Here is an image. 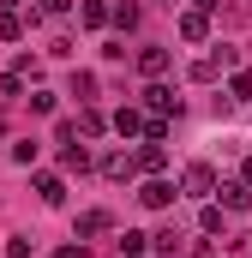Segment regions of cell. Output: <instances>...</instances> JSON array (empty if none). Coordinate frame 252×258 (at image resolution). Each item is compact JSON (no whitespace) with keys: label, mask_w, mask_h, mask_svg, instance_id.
Segmentation results:
<instances>
[{"label":"cell","mask_w":252,"mask_h":258,"mask_svg":"<svg viewBox=\"0 0 252 258\" xmlns=\"http://www.w3.org/2000/svg\"><path fill=\"white\" fill-rule=\"evenodd\" d=\"M228 66H234V54H228V48H210V54H198V60H192V84H216Z\"/></svg>","instance_id":"obj_1"},{"label":"cell","mask_w":252,"mask_h":258,"mask_svg":"<svg viewBox=\"0 0 252 258\" xmlns=\"http://www.w3.org/2000/svg\"><path fill=\"white\" fill-rule=\"evenodd\" d=\"M174 180H162V174H150V180H144V186H138V204H144V210H168V204H174Z\"/></svg>","instance_id":"obj_2"},{"label":"cell","mask_w":252,"mask_h":258,"mask_svg":"<svg viewBox=\"0 0 252 258\" xmlns=\"http://www.w3.org/2000/svg\"><path fill=\"white\" fill-rule=\"evenodd\" d=\"M180 192L186 198H210L216 192V168H210V162H192L186 174H180Z\"/></svg>","instance_id":"obj_3"},{"label":"cell","mask_w":252,"mask_h":258,"mask_svg":"<svg viewBox=\"0 0 252 258\" xmlns=\"http://www.w3.org/2000/svg\"><path fill=\"white\" fill-rule=\"evenodd\" d=\"M144 108H150L156 120H168V114H180V96H174L168 84H150V90H144Z\"/></svg>","instance_id":"obj_4"},{"label":"cell","mask_w":252,"mask_h":258,"mask_svg":"<svg viewBox=\"0 0 252 258\" xmlns=\"http://www.w3.org/2000/svg\"><path fill=\"white\" fill-rule=\"evenodd\" d=\"M150 252L156 258H186V234H180V228H156V234H150Z\"/></svg>","instance_id":"obj_5"},{"label":"cell","mask_w":252,"mask_h":258,"mask_svg":"<svg viewBox=\"0 0 252 258\" xmlns=\"http://www.w3.org/2000/svg\"><path fill=\"white\" fill-rule=\"evenodd\" d=\"M132 162H138V168H144V174H162V168H168V150H162V144H156V138H144V144H138V150H132Z\"/></svg>","instance_id":"obj_6"},{"label":"cell","mask_w":252,"mask_h":258,"mask_svg":"<svg viewBox=\"0 0 252 258\" xmlns=\"http://www.w3.org/2000/svg\"><path fill=\"white\" fill-rule=\"evenodd\" d=\"M96 234H114V216L108 210H84L78 216V240H96Z\"/></svg>","instance_id":"obj_7"},{"label":"cell","mask_w":252,"mask_h":258,"mask_svg":"<svg viewBox=\"0 0 252 258\" xmlns=\"http://www.w3.org/2000/svg\"><path fill=\"white\" fill-rule=\"evenodd\" d=\"M180 36H186V42H210V12H198V6L180 12Z\"/></svg>","instance_id":"obj_8"},{"label":"cell","mask_w":252,"mask_h":258,"mask_svg":"<svg viewBox=\"0 0 252 258\" xmlns=\"http://www.w3.org/2000/svg\"><path fill=\"white\" fill-rule=\"evenodd\" d=\"M102 174H108V180H132V174H138L132 150H108V156H102Z\"/></svg>","instance_id":"obj_9"},{"label":"cell","mask_w":252,"mask_h":258,"mask_svg":"<svg viewBox=\"0 0 252 258\" xmlns=\"http://www.w3.org/2000/svg\"><path fill=\"white\" fill-rule=\"evenodd\" d=\"M168 66H174V54H168V48H138V72H144V78H162Z\"/></svg>","instance_id":"obj_10"},{"label":"cell","mask_w":252,"mask_h":258,"mask_svg":"<svg viewBox=\"0 0 252 258\" xmlns=\"http://www.w3.org/2000/svg\"><path fill=\"white\" fill-rule=\"evenodd\" d=\"M108 24L132 36V30H138V0H114V6H108Z\"/></svg>","instance_id":"obj_11"},{"label":"cell","mask_w":252,"mask_h":258,"mask_svg":"<svg viewBox=\"0 0 252 258\" xmlns=\"http://www.w3.org/2000/svg\"><path fill=\"white\" fill-rule=\"evenodd\" d=\"M36 198L60 210V204H66V180H60V174H36Z\"/></svg>","instance_id":"obj_12"},{"label":"cell","mask_w":252,"mask_h":258,"mask_svg":"<svg viewBox=\"0 0 252 258\" xmlns=\"http://www.w3.org/2000/svg\"><path fill=\"white\" fill-rule=\"evenodd\" d=\"M114 246H120V258H150V234H138V228H126V234L114 240Z\"/></svg>","instance_id":"obj_13"},{"label":"cell","mask_w":252,"mask_h":258,"mask_svg":"<svg viewBox=\"0 0 252 258\" xmlns=\"http://www.w3.org/2000/svg\"><path fill=\"white\" fill-rule=\"evenodd\" d=\"M60 168L66 174H84V168H90V150H84V144H60Z\"/></svg>","instance_id":"obj_14"},{"label":"cell","mask_w":252,"mask_h":258,"mask_svg":"<svg viewBox=\"0 0 252 258\" xmlns=\"http://www.w3.org/2000/svg\"><path fill=\"white\" fill-rule=\"evenodd\" d=\"M216 192H222V210H252V186H240V180L234 186H216Z\"/></svg>","instance_id":"obj_15"},{"label":"cell","mask_w":252,"mask_h":258,"mask_svg":"<svg viewBox=\"0 0 252 258\" xmlns=\"http://www.w3.org/2000/svg\"><path fill=\"white\" fill-rule=\"evenodd\" d=\"M222 222H228V210L204 198V210H198V228H204V234H222Z\"/></svg>","instance_id":"obj_16"},{"label":"cell","mask_w":252,"mask_h":258,"mask_svg":"<svg viewBox=\"0 0 252 258\" xmlns=\"http://www.w3.org/2000/svg\"><path fill=\"white\" fill-rule=\"evenodd\" d=\"M78 18H84L90 30H102V24H108V6H102V0H78Z\"/></svg>","instance_id":"obj_17"},{"label":"cell","mask_w":252,"mask_h":258,"mask_svg":"<svg viewBox=\"0 0 252 258\" xmlns=\"http://www.w3.org/2000/svg\"><path fill=\"white\" fill-rule=\"evenodd\" d=\"M114 132H120V138L144 132V114H138V108H120V114H114Z\"/></svg>","instance_id":"obj_18"},{"label":"cell","mask_w":252,"mask_h":258,"mask_svg":"<svg viewBox=\"0 0 252 258\" xmlns=\"http://www.w3.org/2000/svg\"><path fill=\"white\" fill-rule=\"evenodd\" d=\"M0 42H24V18L18 12H0Z\"/></svg>","instance_id":"obj_19"},{"label":"cell","mask_w":252,"mask_h":258,"mask_svg":"<svg viewBox=\"0 0 252 258\" xmlns=\"http://www.w3.org/2000/svg\"><path fill=\"white\" fill-rule=\"evenodd\" d=\"M228 96H240V102H252V72H228Z\"/></svg>","instance_id":"obj_20"},{"label":"cell","mask_w":252,"mask_h":258,"mask_svg":"<svg viewBox=\"0 0 252 258\" xmlns=\"http://www.w3.org/2000/svg\"><path fill=\"white\" fill-rule=\"evenodd\" d=\"M72 96L90 102V96H96V78H90V72H72Z\"/></svg>","instance_id":"obj_21"},{"label":"cell","mask_w":252,"mask_h":258,"mask_svg":"<svg viewBox=\"0 0 252 258\" xmlns=\"http://www.w3.org/2000/svg\"><path fill=\"white\" fill-rule=\"evenodd\" d=\"M108 126V120H102V114H96V108H84V114H78V132H84V138H96V132Z\"/></svg>","instance_id":"obj_22"},{"label":"cell","mask_w":252,"mask_h":258,"mask_svg":"<svg viewBox=\"0 0 252 258\" xmlns=\"http://www.w3.org/2000/svg\"><path fill=\"white\" fill-rule=\"evenodd\" d=\"M12 162H24V168H30V162H36V138H18V144H12Z\"/></svg>","instance_id":"obj_23"},{"label":"cell","mask_w":252,"mask_h":258,"mask_svg":"<svg viewBox=\"0 0 252 258\" xmlns=\"http://www.w3.org/2000/svg\"><path fill=\"white\" fill-rule=\"evenodd\" d=\"M6 258H30V240H24V234H12V240H6Z\"/></svg>","instance_id":"obj_24"},{"label":"cell","mask_w":252,"mask_h":258,"mask_svg":"<svg viewBox=\"0 0 252 258\" xmlns=\"http://www.w3.org/2000/svg\"><path fill=\"white\" fill-rule=\"evenodd\" d=\"M66 6H72V0H36V12H48V18H60Z\"/></svg>","instance_id":"obj_25"},{"label":"cell","mask_w":252,"mask_h":258,"mask_svg":"<svg viewBox=\"0 0 252 258\" xmlns=\"http://www.w3.org/2000/svg\"><path fill=\"white\" fill-rule=\"evenodd\" d=\"M54 258H90V246L78 240V246H60V252H54Z\"/></svg>","instance_id":"obj_26"},{"label":"cell","mask_w":252,"mask_h":258,"mask_svg":"<svg viewBox=\"0 0 252 258\" xmlns=\"http://www.w3.org/2000/svg\"><path fill=\"white\" fill-rule=\"evenodd\" d=\"M240 186H252V156H246V162H240Z\"/></svg>","instance_id":"obj_27"},{"label":"cell","mask_w":252,"mask_h":258,"mask_svg":"<svg viewBox=\"0 0 252 258\" xmlns=\"http://www.w3.org/2000/svg\"><path fill=\"white\" fill-rule=\"evenodd\" d=\"M192 6H198V12H210V6H216V0H192Z\"/></svg>","instance_id":"obj_28"}]
</instances>
